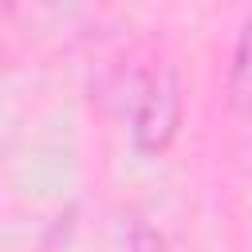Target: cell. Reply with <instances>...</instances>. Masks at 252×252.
I'll return each mask as SVG.
<instances>
[{"label":"cell","mask_w":252,"mask_h":252,"mask_svg":"<svg viewBox=\"0 0 252 252\" xmlns=\"http://www.w3.org/2000/svg\"><path fill=\"white\" fill-rule=\"evenodd\" d=\"M130 98V138L146 154H161L181 122V87L169 63H150L134 79Z\"/></svg>","instance_id":"cell-1"},{"label":"cell","mask_w":252,"mask_h":252,"mask_svg":"<svg viewBox=\"0 0 252 252\" xmlns=\"http://www.w3.org/2000/svg\"><path fill=\"white\" fill-rule=\"evenodd\" d=\"M228 94H232V106L252 122V16L244 20V32L236 39V51H232V71H228Z\"/></svg>","instance_id":"cell-2"}]
</instances>
